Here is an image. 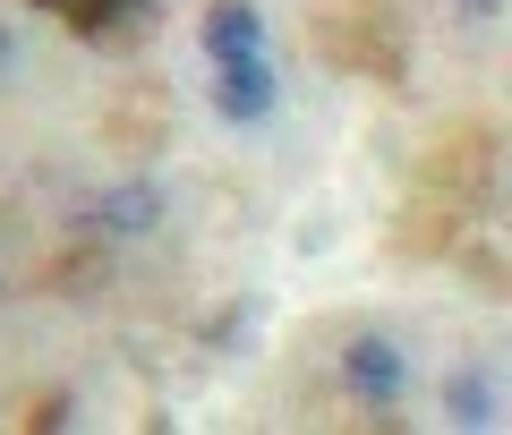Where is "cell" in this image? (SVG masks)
<instances>
[{
	"mask_svg": "<svg viewBox=\"0 0 512 435\" xmlns=\"http://www.w3.org/2000/svg\"><path fill=\"white\" fill-rule=\"evenodd\" d=\"M77 222L103 231V239H137V231L163 222V188H154V180H111V188H94V197L77 205Z\"/></svg>",
	"mask_w": 512,
	"mask_h": 435,
	"instance_id": "obj_2",
	"label": "cell"
},
{
	"mask_svg": "<svg viewBox=\"0 0 512 435\" xmlns=\"http://www.w3.org/2000/svg\"><path fill=\"white\" fill-rule=\"evenodd\" d=\"M214 111L239 120V128L274 120V69H265V52H256V60H222V69H214Z\"/></svg>",
	"mask_w": 512,
	"mask_h": 435,
	"instance_id": "obj_4",
	"label": "cell"
},
{
	"mask_svg": "<svg viewBox=\"0 0 512 435\" xmlns=\"http://www.w3.org/2000/svg\"><path fill=\"white\" fill-rule=\"evenodd\" d=\"M444 401H453L461 427H495V384H487V367H461V376L444 384Z\"/></svg>",
	"mask_w": 512,
	"mask_h": 435,
	"instance_id": "obj_5",
	"label": "cell"
},
{
	"mask_svg": "<svg viewBox=\"0 0 512 435\" xmlns=\"http://www.w3.org/2000/svg\"><path fill=\"white\" fill-rule=\"evenodd\" d=\"M342 384L359 401H402L410 393V359H402V342H393V333H350L342 342Z\"/></svg>",
	"mask_w": 512,
	"mask_h": 435,
	"instance_id": "obj_1",
	"label": "cell"
},
{
	"mask_svg": "<svg viewBox=\"0 0 512 435\" xmlns=\"http://www.w3.org/2000/svg\"><path fill=\"white\" fill-rule=\"evenodd\" d=\"M9 52H18V43H9V26H0V69H9Z\"/></svg>",
	"mask_w": 512,
	"mask_h": 435,
	"instance_id": "obj_6",
	"label": "cell"
},
{
	"mask_svg": "<svg viewBox=\"0 0 512 435\" xmlns=\"http://www.w3.org/2000/svg\"><path fill=\"white\" fill-rule=\"evenodd\" d=\"M197 43L205 60H256L265 52V18H256V0H205V18H197Z\"/></svg>",
	"mask_w": 512,
	"mask_h": 435,
	"instance_id": "obj_3",
	"label": "cell"
}]
</instances>
